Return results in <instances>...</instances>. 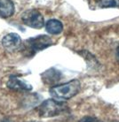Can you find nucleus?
Segmentation results:
<instances>
[{
    "instance_id": "1",
    "label": "nucleus",
    "mask_w": 119,
    "mask_h": 122,
    "mask_svg": "<svg viewBox=\"0 0 119 122\" xmlns=\"http://www.w3.org/2000/svg\"><path fill=\"white\" fill-rule=\"evenodd\" d=\"M81 89V83L78 80H72L64 84L52 87L49 92L57 100H68L75 97Z\"/></svg>"
},
{
    "instance_id": "2",
    "label": "nucleus",
    "mask_w": 119,
    "mask_h": 122,
    "mask_svg": "<svg viewBox=\"0 0 119 122\" xmlns=\"http://www.w3.org/2000/svg\"><path fill=\"white\" fill-rule=\"evenodd\" d=\"M68 110L67 104L56 99H48L44 101L40 104L37 112L40 117L42 118H50V117L58 116L61 113L65 112Z\"/></svg>"
},
{
    "instance_id": "3",
    "label": "nucleus",
    "mask_w": 119,
    "mask_h": 122,
    "mask_svg": "<svg viewBox=\"0 0 119 122\" xmlns=\"http://www.w3.org/2000/svg\"><path fill=\"white\" fill-rule=\"evenodd\" d=\"M22 20L25 25L32 28L40 29L45 26L43 15L37 10L31 9L24 12L22 15Z\"/></svg>"
},
{
    "instance_id": "4",
    "label": "nucleus",
    "mask_w": 119,
    "mask_h": 122,
    "mask_svg": "<svg viewBox=\"0 0 119 122\" xmlns=\"http://www.w3.org/2000/svg\"><path fill=\"white\" fill-rule=\"evenodd\" d=\"M51 45H52V40L50 36L45 35H40L36 37L29 38L26 42L27 49L32 52L43 51Z\"/></svg>"
},
{
    "instance_id": "5",
    "label": "nucleus",
    "mask_w": 119,
    "mask_h": 122,
    "mask_svg": "<svg viewBox=\"0 0 119 122\" xmlns=\"http://www.w3.org/2000/svg\"><path fill=\"white\" fill-rule=\"evenodd\" d=\"M2 45L8 51H14L22 45V38L16 33H10L2 39Z\"/></svg>"
},
{
    "instance_id": "6",
    "label": "nucleus",
    "mask_w": 119,
    "mask_h": 122,
    "mask_svg": "<svg viewBox=\"0 0 119 122\" xmlns=\"http://www.w3.org/2000/svg\"><path fill=\"white\" fill-rule=\"evenodd\" d=\"M7 87L11 89L17 91H30L32 90V86L29 83L26 82L17 77L11 76L7 81Z\"/></svg>"
},
{
    "instance_id": "7",
    "label": "nucleus",
    "mask_w": 119,
    "mask_h": 122,
    "mask_svg": "<svg viewBox=\"0 0 119 122\" xmlns=\"http://www.w3.org/2000/svg\"><path fill=\"white\" fill-rule=\"evenodd\" d=\"M14 13V5L11 0H0V17L9 18Z\"/></svg>"
},
{
    "instance_id": "8",
    "label": "nucleus",
    "mask_w": 119,
    "mask_h": 122,
    "mask_svg": "<svg viewBox=\"0 0 119 122\" xmlns=\"http://www.w3.org/2000/svg\"><path fill=\"white\" fill-rule=\"evenodd\" d=\"M45 29L51 35H59L63 30V25L58 20L52 19L46 22Z\"/></svg>"
},
{
    "instance_id": "9",
    "label": "nucleus",
    "mask_w": 119,
    "mask_h": 122,
    "mask_svg": "<svg viewBox=\"0 0 119 122\" xmlns=\"http://www.w3.org/2000/svg\"><path fill=\"white\" fill-rule=\"evenodd\" d=\"M43 75H45L44 80L47 83H54L56 81H58L59 80L61 79V74L59 71L55 70V69H50L47 70L45 73H43Z\"/></svg>"
},
{
    "instance_id": "10",
    "label": "nucleus",
    "mask_w": 119,
    "mask_h": 122,
    "mask_svg": "<svg viewBox=\"0 0 119 122\" xmlns=\"http://www.w3.org/2000/svg\"><path fill=\"white\" fill-rule=\"evenodd\" d=\"M97 5L101 8L119 7V0H97Z\"/></svg>"
},
{
    "instance_id": "11",
    "label": "nucleus",
    "mask_w": 119,
    "mask_h": 122,
    "mask_svg": "<svg viewBox=\"0 0 119 122\" xmlns=\"http://www.w3.org/2000/svg\"><path fill=\"white\" fill-rule=\"evenodd\" d=\"M78 53L81 54V55H82L83 57L87 60V62L90 63L92 66H96L99 64L97 59L94 58V56H92V54H91V53H89L88 51H79Z\"/></svg>"
},
{
    "instance_id": "12",
    "label": "nucleus",
    "mask_w": 119,
    "mask_h": 122,
    "mask_svg": "<svg viewBox=\"0 0 119 122\" xmlns=\"http://www.w3.org/2000/svg\"><path fill=\"white\" fill-rule=\"evenodd\" d=\"M79 122H103V121H101V120L96 119V118H93V117L85 116L80 119Z\"/></svg>"
},
{
    "instance_id": "13",
    "label": "nucleus",
    "mask_w": 119,
    "mask_h": 122,
    "mask_svg": "<svg viewBox=\"0 0 119 122\" xmlns=\"http://www.w3.org/2000/svg\"><path fill=\"white\" fill-rule=\"evenodd\" d=\"M116 60L118 61V63H119V45H118V47H117V49H116Z\"/></svg>"
},
{
    "instance_id": "14",
    "label": "nucleus",
    "mask_w": 119,
    "mask_h": 122,
    "mask_svg": "<svg viewBox=\"0 0 119 122\" xmlns=\"http://www.w3.org/2000/svg\"><path fill=\"white\" fill-rule=\"evenodd\" d=\"M27 122H38V121H34V120H30V121H27Z\"/></svg>"
}]
</instances>
